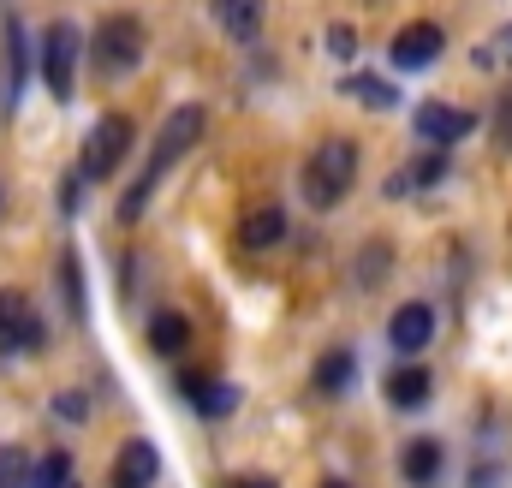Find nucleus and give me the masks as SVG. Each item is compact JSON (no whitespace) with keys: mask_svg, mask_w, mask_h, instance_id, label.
Here are the masks:
<instances>
[{"mask_svg":"<svg viewBox=\"0 0 512 488\" xmlns=\"http://www.w3.org/2000/svg\"><path fill=\"white\" fill-rule=\"evenodd\" d=\"M131 155V114H102L84 137V173L90 179H114V167Z\"/></svg>","mask_w":512,"mask_h":488,"instance_id":"nucleus-5","label":"nucleus"},{"mask_svg":"<svg viewBox=\"0 0 512 488\" xmlns=\"http://www.w3.org/2000/svg\"><path fill=\"white\" fill-rule=\"evenodd\" d=\"M161 477V453L149 441H126L114 453V471H108V488H149Z\"/></svg>","mask_w":512,"mask_h":488,"instance_id":"nucleus-9","label":"nucleus"},{"mask_svg":"<svg viewBox=\"0 0 512 488\" xmlns=\"http://www.w3.org/2000/svg\"><path fill=\"white\" fill-rule=\"evenodd\" d=\"M382 274H387V244H370V250L358 256V268H352V280H358L364 292H376V286H382Z\"/></svg>","mask_w":512,"mask_h":488,"instance_id":"nucleus-24","label":"nucleus"},{"mask_svg":"<svg viewBox=\"0 0 512 488\" xmlns=\"http://www.w3.org/2000/svg\"><path fill=\"white\" fill-rule=\"evenodd\" d=\"M203 125H209V120H203V108H191V102L167 114V125H161V137H155V155H149V167H143V173L131 179V191L120 197V221H137V215L149 209V197L161 191V179L173 173V161L197 149V137H203Z\"/></svg>","mask_w":512,"mask_h":488,"instance_id":"nucleus-1","label":"nucleus"},{"mask_svg":"<svg viewBox=\"0 0 512 488\" xmlns=\"http://www.w3.org/2000/svg\"><path fill=\"white\" fill-rule=\"evenodd\" d=\"M60 292H66L72 322H84V316H90V304H84V268H78V250H72V244L60 250Z\"/></svg>","mask_w":512,"mask_h":488,"instance_id":"nucleus-20","label":"nucleus"},{"mask_svg":"<svg viewBox=\"0 0 512 488\" xmlns=\"http://www.w3.org/2000/svg\"><path fill=\"white\" fill-rule=\"evenodd\" d=\"M84 179H90V173H84V167H78V173H66V179H60V209H66V215H72V209H78V197H84Z\"/></svg>","mask_w":512,"mask_h":488,"instance_id":"nucleus-28","label":"nucleus"},{"mask_svg":"<svg viewBox=\"0 0 512 488\" xmlns=\"http://www.w3.org/2000/svg\"><path fill=\"white\" fill-rule=\"evenodd\" d=\"M221 24L233 30V42H256V30H262V0H227V6H221Z\"/></svg>","mask_w":512,"mask_h":488,"instance_id":"nucleus-21","label":"nucleus"},{"mask_svg":"<svg viewBox=\"0 0 512 488\" xmlns=\"http://www.w3.org/2000/svg\"><path fill=\"white\" fill-rule=\"evenodd\" d=\"M280 233H286V215H280L274 203H262V209H251V215L239 221V244H245V250H274Z\"/></svg>","mask_w":512,"mask_h":488,"instance_id":"nucleus-16","label":"nucleus"},{"mask_svg":"<svg viewBox=\"0 0 512 488\" xmlns=\"http://www.w3.org/2000/svg\"><path fill=\"white\" fill-rule=\"evenodd\" d=\"M352 375H358V364H352V352H322L316 358V393H346L352 387Z\"/></svg>","mask_w":512,"mask_h":488,"instance_id":"nucleus-19","label":"nucleus"},{"mask_svg":"<svg viewBox=\"0 0 512 488\" xmlns=\"http://www.w3.org/2000/svg\"><path fill=\"white\" fill-rule=\"evenodd\" d=\"M328 54H334V60H358V30H352V24H334V30H328Z\"/></svg>","mask_w":512,"mask_h":488,"instance_id":"nucleus-26","label":"nucleus"},{"mask_svg":"<svg viewBox=\"0 0 512 488\" xmlns=\"http://www.w3.org/2000/svg\"><path fill=\"white\" fill-rule=\"evenodd\" d=\"M340 96H352V102H364V108H376V114L399 108V90H393L387 78H370V72H346V78H340Z\"/></svg>","mask_w":512,"mask_h":488,"instance_id":"nucleus-17","label":"nucleus"},{"mask_svg":"<svg viewBox=\"0 0 512 488\" xmlns=\"http://www.w3.org/2000/svg\"><path fill=\"white\" fill-rule=\"evenodd\" d=\"M30 477H36L30 453L24 447H0V488H30Z\"/></svg>","mask_w":512,"mask_h":488,"instance_id":"nucleus-22","label":"nucleus"},{"mask_svg":"<svg viewBox=\"0 0 512 488\" xmlns=\"http://www.w3.org/2000/svg\"><path fill=\"white\" fill-rule=\"evenodd\" d=\"M84 411H90L84 393H54V417H60V423H84Z\"/></svg>","mask_w":512,"mask_h":488,"instance_id":"nucleus-27","label":"nucleus"},{"mask_svg":"<svg viewBox=\"0 0 512 488\" xmlns=\"http://www.w3.org/2000/svg\"><path fill=\"white\" fill-rule=\"evenodd\" d=\"M42 322H36V310L18 298V292H0V358H12V352H42Z\"/></svg>","mask_w":512,"mask_h":488,"instance_id":"nucleus-7","label":"nucleus"},{"mask_svg":"<svg viewBox=\"0 0 512 488\" xmlns=\"http://www.w3.org/2000/svg\"><path fill=\"white\" fill-rule=\"evenodd\" d=\"M411 131H417L423 143H435V149H453V143H465V137L477 131V114H471V108H447V102H423V108L411 114Z\"/></svg>","mask_w":512,"mask_h":488,"instance_id":"nucleus-6","label":"nucleus"},{"mask_svg":"<svg viewBox=\"0 0 512 488\" xmlns=\"http://www.w3.org/2000/svg\"><path fill=\"white\" fill-rule=\"evenodd\" d=\"M185 393H191V405H197L203 417H233V411H239V387H233V381H215V375H203V369H185Z\"/></svg>","mask_w":512,"mask_h":488,"instance_id":"nucleus-12","label":"nucleus"},{"mask_svg":"<svg viewBox=\"0 0 512 488\" xmlns=\"http://www.w3.org/2000/svg\"><path fill=\"white\" fill-rule=\"evenodd\" d=\"M66 488H78V483H66Z\"/></svg>","mask_w":512,"mask_h":488,"instance_id":"nucleus-32","label":"nucleus"},{"mask_svg":"<svg viewBox=\"0 0 512 488\" xmlns=\"http://www.w3.org/2000/svg\"><path fill=\"white\" fill-rule=\"evenodd\" d=\"M233 488H274L268 477H251V483H233Z\"/></svg>","mask_w":512,"mask_h":488,"instance_id":"nucleus-30","label":"nucleus"},{"mask_svg":"<svg viewBox=\"0 0 512 488\" xmlns=\"http://www.w3.org/2000/svg\"><path fill=\"white\" fill-rule=\"evenodd\" d=\"M66 483H72V459L66 453H48L36 465V477H30V488H66Z\"/></svg>","mask_w":512,"mask_h":488,"instance_id":"nucleus-25","label":"nucleus"},{"mask_svg":"<svg viewBox=\"0 0 512 488\" xmlns=\"http://www.w3.org/2000/svg\"><path fill=\"white\" fill-rule=\"evenodd\" d=\"M322 488H352V483H322Z\"/></svg>","mask_w":512,"mask_h":488,"instance_id":"nucleus-31","label":"nucleus"},{"mask_svg":"<svg viewBox=\"0 0 512 488\" xmlns=\"http://www.w3.org/2000/svg\"><path fill=\"white\" fill-rule=\"evenodd\" d=\"M471 60H477L483 72H501V66H512V24H501V30H495V36H489Z\"/></svg>","mask_w":512,"mask_h":488,"instance_id":"nucleus-23","label":"nucleus"},{"mask_svg":"<svg viewBox=\"0 0 512 488\" xmlns=\"http://www.w3.org/2000/svg\"><path fill=\"white\" fill-rule=\"evenodd\" d=\"M441 465H447V453H441V441H411L405 453H399V471H405V483L411 488H429L435 477H441Z\"/></svg>","mask_w":512,"mask_h":488,"instance_id":"nucleus-13","label":"nucleus"},{"mask_svg":"<svg viewBox=\"0 0 512 488\" xmlns=\"http://www.w3.org/2000/svg\"><path fill=\"white\" fill-rule=\"evenodd\" d=\"M185 340H191V322H185L179 310H161V316L149 322V346H155L161 358H179V352H185Z\"/></svg>","mask_w":512,"mask_h":488,"instance_id":"nucleus-18","label":"nucleus"},{"mask_svg":"<svg viewBox=\"0 0 512 488\" xmlns=\"http://www.w3.org/2000/svg\"><path fill=\"white\" fill-rule=\"evenodd\" d=\"M495 137H501V149H512V90L501 96V114H495Z\"/></svg>","mask_w":512,"mask_h":488,"instance_id":"nucleus-29","label":"nucleus"},{"mask_svg":"<svg viewBox=\"0 0 512 488\" xmlns=\"http://www.w3.org/2000/svg\"><path fill=\"white\" fill-rule=\"evenodd\" d=\"M143 48H149L143 24H137L131 12H108V18L96 24V36H90V66H96L102 84H114V78H131V72H137Z\"/></svg>","mask_w":512,"mask_h":488,"instance_id":"nucleus-3","label":"nucleus"},{"mask_svg":"<svg viewBox=\"0 0 512 488\" xmlns=\"http://www.w3.org/2000/svg\"><path fill=\"white\" fill-rule=\"evenodd\" d=\"M441 179H447V155H423V161H411L387 179V197H411V191H429Z\"/></svg>","mask_w":512,"mask_h":488,"instance_id":"nucleus-15","label":"nucleus"},{"mask_svg":"<svg viewBox=\"0 0 512 488\" xmlns=\"http://www.w3.org/2000/svg\"><path fill=\"white\" fill-rule=\"evenodd\" d=\"M352 179H358V143L352 137H322L304 161V203L328 215V209L346 203Z\"/></svg>","mask_w":512,"mask_h":488,"instance_id":"nucleus-2","label":"nucleus"},{"mask_svg":"<svg viewBox=\"0 0 512 488\" xmlns=\"http://www.w3.org/2000/svg\"><path fill=\"white\" fill-rule=\"evenodd\" d=\"M78 48H84V36L66 18H54L42 30V84L54 102H72V90H78Z\"/></svg>","mask_w":512,"mask_h":488,"instance_id":"nucleus-4","label":"nucleus"},{"mask_svg":"<svg viewBox=\"0 0 512 488\" xmlns=\"http://www.w3.org/2000/svg\"><path fill=\"white\" fill-rule=\"evenodd\" d=\"M18 96H24V30H18V18H6V48H0V120H12Z\"/></svg>","mask_w":512,"mask_h":488,"instance_id":"nucleus-10","label":"nucleus"},{"mask_svg":"<svg viewBox=\"0 0 512 488\" xmlns=\"http://www.w3.org/2000/svg\"><path fill=\"white\" fill-rule=\"evenodd\" d=\"M387 399H393L399 411H423V405H429V369L399 364L393 375H387Z\"/></svg>","mask_w":512,"mask_h":488,"instance_id":"nucleus-14","label":"nucleus"},{"mask_svg":"<svg viewBox=\"0 0 512 488\" xmlns=\"http://www.w3.org/2000/svg\"><path fill=\"white\" fill-rule=\"evenodd\" d=\"M387 340H393L399 352H423V346L435 340V310H429V304H399L393 322H387Z\"/></svg>","mask_w":512,"mask_h":488,"instance_id":"nucleus-11","label":"nucleus"},{"mask_svg":"<svg viewBox=\"0 0 512 488\" xmlns=\"http://www.w3.org/2000/svg\"><path fill=\"white\" fill-rule=\"evenodd\" d=\"M441 42H447V30H441V24H429V18H417V24H405V30L393 36L387 60H393L399 72H417V66H429V60L441 54Z\"/></svg>","mask_w":512,"mask_h":488,"instance_id":"nucleus-8","label":"nucleus"}]
</instances>
